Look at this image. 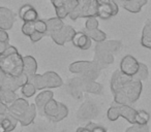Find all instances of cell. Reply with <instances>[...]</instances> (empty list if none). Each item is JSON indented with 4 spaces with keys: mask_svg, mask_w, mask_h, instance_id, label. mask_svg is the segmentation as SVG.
Returning a JSON list of instances; mask_svg holds the SVG:
<instances>
[{
    "mask_svg": "<svg viewBox=\"0 0 151 132\" xmlns=\"http://www.w3.org/2000/svg\"><path fill=\"white\" fill-rule=\"evenodd\" d=\"M0 41H9V35L5 30H0Z\"/></svg>",
    "mask_w": 151,
    "mask_h": 132,
    "instance_id": "obj_45",
    "label": "cell"
},
{
    "mask_svg": "<svg viewBox=\"0 0 151 132\" xmlns=\"http://www.w3.org/2000/svg\"><path fill=\"white\" fill-rule=\"evenodd\" d=\"M23 60H24V72L30 78L37 71V62H36L35 58L32 56L23 57Z\"/></svg>",
    "mask_w": 151,
    "mask_h": 132,
    "instance_id": "obj_18",
    "label": "cell"
},
{
    "mask_svg": "<svg viewBox=\"0 0 151 132\" xmlns=\"http://www.w3.org/2000/svg\"><path fill=\"white\" fill-rule=\"evenodd\" d=\"M16 19H13V18H0V30L9 31L13 28Z\"/></svg>",
    "mask_w": 151,
    "mask_h": 132,
    "instance_id": "obj_33",
    "label": "cell"
},
{
    "mask_svg": "<svg viewBox=\"0 0 151 132\" xmlns=\"http://www.w3.org/2000/svg\"><path fill=\"white\" fill-rule=\"evenodd\" d=\"M45 36V34H42V33H40V32H34L32 35H30L29 36V38H30V40H31L33 44H35V42H37V41H40V39H42V37Z\"/></svg>",
    "mask_w": 151,
    "mask_h": 132,
    "instance_id": "obj_44",
    "label": "cell"
},
{
    "mask_svg": "<svg viewBox=\"0 0 151 132\" xmlns=\"http://www.w3.org/2000/svg\"><path fill=\"white\" fill-rule=\"evenodd\" d=\"M79 3H80V0H66L64 3V9L68 11V15L76 9V7L78 6Z\"/></svg>",
    "mask_w": 151,
    "mask_h": 132,
    "instance_id": "obj_40",
    "label": "cell"
},
{
    "mask_svg": "<svg viewBox=\"0 0 151 132\" xmlns=\"http://www.w3.org/2000/svg\"><path fill=\"white\" fill-rule=\"evenodd\" d=\"M29 82L32 83L34 85V87L36 88V90L42 91L47 89V81L45 74H37L35 73L34 76H32L29 78Z\"/></svg>",
    "mask_w": 151,
    "mask_h": 132,
    "instance_id": "obj_26",
    "label": "cell"
},
{
    "mask_svg": "<svg viewBox=\"0 0 151 132\" xmlns=\"http://www.w3.org/2000/svg\"><path fill=\"white\" fill-rule=\"evenodd\" d=\"M5 115H0V124H1V122H2V120L4 119Z\"/></svg>",
    "mask_w": 151,
    "mask_h": 132,
    "instance_id": "obj_53",
    "label": "cell"
},
{
    "mask_svg": "<svg viewBox=\"0 0 151 132\" xmlns=\"http://www.w3.org/2000/svg\"><path fill=\"white\" fill-rule=\"evenodd\" d=\"M95 1H96L97 5H99V4H104V3H107V2H109L110 0H95Z\"/></svg>",
    "mask_w": 151,
    "mask_h": 132,
    "instance_id": "obj_52",
    "label": "cell"
},
{
    "mask_svg": "<svg viewBox=\"0 0 151 132\" xmlns=\"http://www.w3.org/2000/svg\"><path fill=\"white\" fill-rule=\"evenodd\" d=\"M149 121H150V115L146 111L137 109L136 117H134V124H137V125H148Z\"/></svg>",
    "mask_w": 151,
    "mask_h": 132,
    "instance_id": "obj_27",
    "label": "cell"
},
{
    "mask_svg": "<svg viewBox=\"0 0 151 132\" xmlns=\"http://www.w3.org/2000/svg\"><path fill=\"white\" fill-rule=\"evenodd\" d=\"M34 28H35L36 32H40L46 35L47 34V23L46 20L37 19L36 21H34Z\"/></svg>",
    "mask_w": 151,
    "mask_h": 132,
    "instance_id": "obj_36",
    "label": "cell"
},
{
    "mask_svg": "<svg viewBox=\"0 0 151 132\" xmlns=\"http://www.w3.org/2000/svg\"><path fill=\"white\" fill-rule=\"evenodd\" d=\"M17 98H18V96H17V94H16V92L9 90V89L3 88V87L0 85V99H1V101H2L3 103L9 105Z\"/></svg>",
    "mask_w": 151,
    "mask_h": 132,
    "instance_id": "obj_24",
    "label": "cell"
},
{
    "mask_svg": "<svg viewBox=\"0 0 151 132\" xmlns=\"http://www.w3.org/2000/svg\"><path fill=\"white\" fill-rule=\"evenodd\" d=\"M150 50H151V49H150Z\"/></svg>",
    "mask_w": 151,
    "mask_h": 132,
    "instance_id": "obj_57",
    "label": "cell"
},
{
    "mask_svg": "<svg viewBox=\"0 0 151 132\" xmlns=\"http://www.w3.org/2000/svg\"><path fill=\"white\" fill-rule=\"evenodd\" d=\"M139 65L140 62L134 58L132 55H126L122 58L121 62H120V71L123 74L128 76H134L137 73L139 69Z\"/></svg>",
    "mask_w": 151,
    "mask_h": 132,
    "instance_id": "obj_5",
    "label": "cell"
},
{
    "mask_svg": "<svg viewBox=\"0 0 151 132\" xmlns=\"http://www.w3.org/2000/svg\"><path fill=\"white\" fill-rule=\"evenodd\" d=\"M0 102H2V101H1V99H0Z\"/></svg>",
    "mask_w": 151,
    "mask_h": 132,
    "instance_id": "obj_56",
    "label": "cell"
},
{
    "mask_svg": "<svg viewBox=\"0 0 151 132\" xmlns=\"http://www.w3.org/2000/svg\"><path fill=\"white\" fill-rule=\"evenodd\" d=\"M142 36L143 37H147L151 39V22L146 23V25L144 26L142 31Z\"/></svg>",
    "mask_w": 151,
    "mask_h": 132,
    "instance_id": "obj_43",
    "label": "cell"
},
{
    "mask_svg": "<svg viewBox=\"0 0 151 132\" xmlns=\"http://www.w3.org/2000/svg\"><path fill=\"white\" fill-rule=\"evenodd\" d=\"M91 132H107V130H106L103 126H101L99 124H97V125L95 126L92 130H91Z\"/></svg>",
    "mask_w": 151,
    "mask_h": 132,
    "instance_id": "obj_49",
    "label": "cell"
},
{
    "mask_svg": "<svg viewBox=\"0 0 151 132\" xmlns=\"http://www.w3.org/2000/svg\"><path fill=\"white\" fill-rule=\"evenodd\" d=\"M55 11H56V17L59 18V19L63 20L66 17H68V11L64 9V6H60L55 9Z\"/></svg>",
    "mask_w": 151,
    "mask_h": 132,
    "instance_id": "obj_42",
    "label": "cell"
},
{
    "mask_svg": "<svg viewBox=\"0 0 151 132\" xmlns=\"http://www.w3.org/2000/svg\"><path fill=\"white\" fill-rule=\"evenodd\" d=\"M67 116H68V107H67L65 104H63V103L59 102V111H58V113H57L56 117L52 120V122H55V123L61 122L62 120H64Z\"/></svg>",
    "mask_w": 151,
    "mask_h": 132,
    "instance_id": "obj_31",
    "label": "cell"
},
{
    "mask_svg": "<svg viewBox=\"0 0 151 132\" xmlns=\"http://www.w3.org/2000/svg\"><path fill=\"white\" fill-rule=\"evenodd\" d=\"M11 46L9 41H0V55H3L6 49Z\"/></svg>",
    "mask_w": 151,
    "mask_h": 132,
    "instance_id": "obj_46",
    "label": "cell"
},
{
    "mask_svg": "<svg viewBox=\"0 0 151 132\" xmlns=\"http://www.w3.org/2000/svg\"><path fill=\"white\" fill-rule=\"evenodd\" d=\"M19 18L24 22H34L38 19V14L31 4H24L18 11Z\"/></svg>",
    "mask_w": 151,
    "mask_h": 132,
    "instance_id": "obj_10",
    "label": "cell"
},
{
    "mask_svg": "<svg viewBox=\"0 0 151 132\" xmlns=\"http://www.w3.org/2000/svg\"><path fill=\"white\" fill-rule=\"evenodd\" d=\"M7 113H9V105L0 102V115H6Z\"/></svg>",
    "mask_w": 151,
    "mask_h": 132,
    "instance_id": "obj_48",
    "label": "cell"
},
{
    "mask_svg": "<svg viewBox=\"0 0 151 132\" xmlns=\"http://www.w3.org/2000/svg\"><path fill=\"white\" fill-rule=\"evenodd\" d=\"M114 105H132L125 94L118 92L114 94Z\"/></svg>",
    "mask_w": 151,
    "mask_h": 132,
    "instance_id": "obj_32",
    "label": "cell"
},
{
    "mask_svg": "<svg viewBox=\"0 0 151 132\" xmlns=\"http://www.w3.org/2000/svg\"><path fill=\"white\" fill-rule=\"evenodd\" d=\"M121 48V42L119 40H105L103 42H99L94 46V51L96 52H108L116 53Z\"/></svg>",
    "mask_w": 151,
    "mask_h": 132,
    "instance_id": "obj_11",
    "label": "cell"
},
{
    "mask_svg": "<svg viewBox=\"0 0 151 132\" xmlns=\"http://www.w3.org/2000/svg\"><path fill=\"white\" fill-rule=\"evenodd\" d=\"M18 123H19V121H18L16 118H14L13 116L9 115V113H7L6 115H5L4 119H3L2 122H1V124H0V127H1V129L2 130L12 132L13 130L16 129Z\"/></svg>",
    "mask_w": 151,
    "mask_h": 132,
    "instance_id": "obj_23",
    "label": "cell"
},
{
    "mask_svg": "<svg viewBox=\"0 0 151 132\" xmlns=\"http://www.w3.org/2000/svg\"><path fill=\"white\" fill-rule=\"evenodd\" d=\"M142 91H143L142 82L132 78L129 82H127L124 85L121 92L125 94V96L127 97V99L129 100L130 104L132 105L134 102L138 101L139 98H140L141 94H142Z\"/></svg>",
    "mask_w": 151,
    "mask_h": 132,
    "instance_id": "obj_3",
    "label": "cell"
},
{
    "mask_svg": "<svg viewBox=\"0 0 151 132\" xmlns=\"http://www.w3.org/2000/svg\"><path fill=\"white\" fill-rule=\"evenodd\" d=\"M22 33L26 36H30L35 32V28H34V22H24L23 26H22Z\"/></svg>",
    "mask_w": 151,
    "mask_h": 132,
    "instance_id": "obj_35",
    "label": "cell"
},
{
    "mask_svg": "<svg viewBox=\"0 0 151 132\" xmlns=\"http://www.w3.org/2000/svg\"><path fill=\"white\" fill-rule=\"evenodd\" d=\"M149 76V70L148 67H147V65L144 64V63H140L139 65V69L137 71V73L132 76V78L136 81H140V82H143V81L147 80Z\"/></svg>",
    "mask_w": 151,
    "mask_h": 132,
    "instance_id": "obj_29",
    "label": "cell"
},
{
    "mask_svg": "<svg viewBox=\"0 0 151 132\" xmlns=\"http://www.w3.org/2000/svg\"><path fill=\"white\" fill-rule=\"evenodd\" d=\"M36 91L37 90H36V88L34 87V85L30 82L26 83V84L21 88L22 94H23V96L26 97V98H30V97H32L36 93Z\"/></svg>",
    "mask_w": 151,
    "mask_h": 132,
    "instance_id": "obj_30",
    "label": "cell"
},
{
    "mask_svg": "<svg viewBox=\"0 0 151 132\" xmlns=\"http://www.w3.org/2000/svg\"><path fill=\"white\" fill-rule=\"evenodd\" d=\"M71 42H73V46L82 51L89 50L91 48V44H92V40L89 38V36L84 31L76 32L75 36L71 39Z\"/></svg>",
    "mask_w": 151,
    "mask_h": 132,
    "instance_id": "obj_9",
    "label": "cell"
},
{
    "mask_svg": "<svg viewBox=\"0 0 151 132\" xmlns=\"http://www.w3.org/2000/svg\"><path fill=\"white\" fill-rule=\"evenodd\" d=\"M147 2L148 0H129V1H122L120 6H122L129 13L138 14L141 11L142 7L147 4Z\"/></svg>",
    "mask_w": 151,
    "mask_h": 132,
    "instance_id": "obj_13",
    "label": "cell"
},
{
    "mask_svg": "<svg viewBox=\"0 0 151 132\" xmlns=\"http://www.w3.org/2000/svg\"><path fill=\"white\" fill-rule=\"evenodd\" d=\"M53 97H54V93H53V91H51V90H42V92H40V94L35 97L34 103H35L36 107H37V108H40V111H42L45 105H46L47 103L51 100V99H53Z\"/></svg>",
    "mask_w": 151,
    "mask_h": 132,
    "instance_id": "obj_17",
    "label": "cell"
},
{
    "mask_svg": "<svg viewBox=\"0 0 151 132\" xmlns=\"http://www.w3.org/2000/svg\"><path fill=\"white\" fill-rule=\"evenodd\" d=\"M83 92L92 93V94H101L103 92V86L96 81H88L84 78Z\"/></svg>",
    "mask_w": 151,
    "mask_h": 132,
    "instance_id": "obj_22",
    "label": "cell"
},
{
    "mask_svg": "<svg viewBox=\"0 0 151 132\" xmlns=\"http://www.w3.org/2000/svg\"><path fill=\"white\" fill-rule=\"evenodd\" d=\"M125 132H149L148 125H132V127L127 128Z\"/></svg>",
    "mask_w": 151,
    "mask_h": 132,
    "instance_id": "obj_39",
    "label": "cell"
},
{
    "mask_svg": "<svg viewBox=\"0 0 151 132\" xmlns=\"http://www.w3.org/2000/svg\"><path fill=\"white\" fill-rule=\"evenodd\" d=\"M50 1H51V2H52L53 6H54L55 9H57V7L63 6L66 0H50Z\"/></svg>",
    "mask_w": 151,
    "mask_h": 132,
    "instance_id": "obj_47",
    "label": "cell"
},
{
    "mask_svg": "<svg viewBox=\"0 0 151 132\" xmlns=\"http://www.w3.org/2000/svg\"><path fill=\"white\" fill-rule=\"evenodd\" d=\"M73 21L83 18V19H88V18L97 17V3L95 0H80V3L70 14L68 15Z\"/></svg>",
    "mask_w": 151,
    "mask_h": 132,
    "instance_id": "obj_2",
    "label": "cell"
},
{
    "mask_svg": "<svg viewBox=\"0 0 151 132\" xmlns=\"http://www.w3.org/2000/svg\"><path fill=\"white\" fill-rule=\"evenodd\" d=\"M84 32L89 36V38H90L91 40L95 41L96 44L103 42L107 39V34H106L103 30L99 29V28H97V29H93V30H85L84 29Z\"/></svg>",
    "mask_w": 151,
    "mask_h": 132,
    "instance_id": "obj_25",
    "label": "cell"
},
{
    "mask_svg": "<svg viewBox=\"0 0 151 132\" xmlns=\"http://www.w3.org/2000/svg\"><path fill=\"white\" fill-rule=\"evenodd\" d=\"M44 74L46 76V81H47V89L59 88V87H61L63 85L62 78L55 71H47Z\"/></svg>",
    "mask_w": 151,
    "mask_h": 132,
    "instance_id": "obj_16",
    "label": "cell"
},
{
    "mask_svg": "<svg viewBox=\"0 0 151 132\" xmlns=\"http://www.w3.org/2000/svg\"><path fill=\"white\" fill-rule=\"evenodd\" d=\"M29 106H30L29 102H28L26 99L19 98V97H18L12 104L9 105V113L19 121L24 116V113L27 111Z\"/></svg>",
    "mask_w": 151,
    "mask_h": 132,
    "instance_id": "obj_7",
    "label": "cell"
},
{
    "mask_svg": "<svg viewBox=\"0 0 151 132\" xmlns=\"http://www.w3.org/2000/svg\"><path fill=\"white\" fill-rule=\"evenodd\" d=\"M120 111V117L125 119L128 123L134 124V117H136L137 109L134 108L132 105H118Z\"/></svg>",
    "mask_w": 151,
    "mask_h": 132,
    "instance_id": "obj_20",
    "label": "cell"
},
{
    "mask_svg": "<svg viewBox=\"0 0 151 132\" xmlns=\"http://www.w3.org/2000/svg\"><path fill=\"white\" fill-rule=\"evenodd\" d=\"M93 62L99 66L101 69L109 66L110 64L114 62V56L112 53L108 52H96L94 55Z\"/></svg>",
    "mask_w": 151,
    "mask_h": 132,
    "instance_id": "obj_12",
    "label": "cell"
},
{
    "mask_svg": "<svg viewBox=\"0 0 151 132\" xmlns=\"http://www.w3.org/2000/svg\"><path fill=\"white\" fill-rule=\"evenodd\" d=\"M119 13V5L114 1L110 0L109 2L97 5V17L101 20H109Z\"/></svg>",
    "mask_w": 151,
    "mask_h": 132,
    "instance_id": "obj_6",
    "label": "cell"
},
{
    "mask_svg": "<svg viewBox=\"0 0 151 132\" xmlns=\"http://www.w3.org/2000/svg\"><path fill=\"white\" fill-rule=\"evenodd\" d=\"M132 78V76H125V74L122 73L120 70L114 71V73L112 74V78H111V83H110V87H111L112 93L115 94V93L121 92L124 85H125L127 82H129Z\"/></svg>",
    "mask_w": 151,
    "mask_h": 132,
    "instance_id": "obj_8",
    "label": "cell"
},
{
    "mask_svg": "<svg viewBox=\"0 0 151 132\" xmlns=\"http://www.w3.org/2000/svg\"><path fill=\"white\" fill-rule=\"evenodd\" d=\"M107 118L110 120V121L114 122L117 121L120 118V111H119V107L118 105H112L107 111Z\"/></svg>",
    "mask_w": 151,
    "mask_h": 132,
    "instance_id": "obj_34",
    "label": "cell"
},
{
    "mask_svg": "<svg viewBox=\"0 0 151 132\" xmlns=\"http://www.w3.org/2000/svg\"><path fill=\"white\" fill-rule=\"evenodd\" d=\"M0 85H1L3 88L9 89V90H11V91H14V92H16V91H18L20 89L19 85H18L17 81H16V78L9 76H7L2 82L0 83Z\"/></svg>",
    "mask_w": 151,
    "mask_h": 132,
    "instance_id": "obj_28",
    "label": "cell"
},
{
    "mask_svg": "<svg viewBox=\"0 0 151 132\" xmlns=\"http://www.w3.org/2000/svg\"><path fill=\"white\" fill-rule=\"evenodd\" d=\"M0 132H9V131H5V130H2V129H1V131H0Z\"/></svg>",
    "mask_w": 151,
    "mask_h": 132,
    "instance_id": "obj_54",
    "label": "cell"
},
{
    "mask_svg": "<svg viewBox=\"0 0 151 132\" xmlns=\"http://www.w3.org/2000/svg\"><path fill=\"white\" fill-rule=\"evenodd\" d=\"M75 34H76V30L71 26L64 25V27L62 29L55 32V33H52L50 36L56 44H58V46H64L66 42L71 41Z\"/></svg>",
    "mask_w": 151,
    "mask_h": 132,
    "instance_id": "obj_4",
    "label": "cell"
},
{
    "mask_svg": "<svg viewBox=\"0 0 151 132\" xmlns=\"http://www.w3.org/2000/svg\"><path fill=\"white\" fill-rule=\"evenodd\" d=\"M16 81H17L18 85H19L20 89H21L22 87L26 84V83L29 82V76H28L25 72H23L22 74H20L19 76H17V78H16Z\"/></svg>",
    "mask_w": 151,
    "mask_h": 132,
    "instance_id": "obj_41",
    "label": "cell"
},
{
    "mask_svg": "<svg viewBox=\"0 0 151 132\" xmlns=\"http://www.w3.org/2000/svg\"><path fill=\"white\" fill-rule=\"evenodd\" d=\"M76 132H91L89 129H87L86 127H80V128H78V130Z\"/></svg>",
    "mask_w": 151,
    "mask_h": 132,
    "instance_id": "obj_51",
    "label": "cell"
},
{
    "mask_svg": "<svg viewBox=\"0 0 151 132\" xmlns=\"http://www.w3.org/2000/svg\"><path fill=\"white\" fill-rule=\"evenodd\" d=\"M47 23V34L51 35L52 33L61 30L64 27V23L61 19L55 17V18H51V19H47L46 20Z\"/></svg>",
    "mask_w": 151,
    "mask_h": 132,
    "instance_id": "obj_21",
    "label": "cell"
},
{
    "mask_svg": "<svg viewBox=\"0 0 151 132\" xmlns=\"http://www.w3.org/2000/svg\"><path fill=\"white\" fill-rule=\"evenodd\" d=\"M36 113H37V107H36L35 103H32V104H30L27 111L24 113L23 117L19 120V124H21V126H23V127L29 126L30 124L33 123L34 119L36 118Z\"/></svg>",
    "mask_w": 151,
    "mask_h": 132,
    "instance_id": "obj_15",
    "label": "cell"
},
{
    "mask_svg": "<svg viewBox=\"0 0 151 132\" xmlns=\"http://www.w3.org/2000/svg\"><path fill=\"white\" fill-rule=\"evenodd\" d=\"M13 18V19L17 20V14L14 13L12 9H7L4 6H0V18Z\"/></svg>",
    "mask_w": 151,
    "mask_h": 132,
    "instance_id": "obj_38",
    "label": "cell"
},
{
    "mask_svg": "<svg viewBox=\"0 0 151 132\" xmlns=\"http://www.w3.org/2000/svg\"><path fill=\"white\" fill-rule=\"evenodd\" d=\"M93 64V61H76L68 66V69L71 73L83 74L88 68H90Z\"/></svg>",
    "mask_w": 151,
    "mask_h": 132,
    "instance_id": "obj_14",
    "label": "cell"
},
{
    "mask_svg": "<svg viewBox=\"0 0 151 132\" xmlns=\"http://www.w3.org/2000/svg\"><path fill=\"white\" fill-rule=\"evenodd\" d=\"M122 1H129V0H122ZM122 3V2H121Z\"/></svg>",
    "mask_w": 151,
    "mask_h": 132,
    "instance_id": "obj_55",
    "label": "cell"
},
{
    "mask_svg": "<svg viewBox=\"0 0 151 132\" xmlns=\"http://www.w3.org/2000/svg\"><path fill=\"white\" fill-rule=\"evenodd\" d=\"M58 111H59V102L55 100V99H51V100L45 105L42 113H44V115L46 116L50 121H52L57 116Z\"/></svg>",
    "mask_w": 151,
    "mask_h": 132,
    "instance_id": "obj_19",
    "label": "cell"
},
{
    "mask_svg": "<svg viewBox=\"0 0 151 132\" xmlns=\"http://www.w3.org/2000/svg\"><path fill=\"white\" fill-rule=\"evenodd\" d=\"M0 68L9 76L17 78L24 72L23 56L19 53L11 55H0Z\"/></svg>",
    "mask_w": 151,
    "mask_h": 132,
    "instance_id": "obj_1",
    "label": "cell"
},
{
    "mask_svg": "<svg viewBox=\"0 0 151 132\" xmlns=\"http://www.w3.org/2000/svg\"><path fill=\"white\" fill-rule=\"evenodd\" d=\"M99 25V22L97 20V18L92 17L86 19V23H85V30H93L97 29Z\"/></svg>",
    "mask_w": 151,
    "mask_h": 132,
    "instance_id": "obj_37",
    "label": "cell"
},
{
    "mask_svg": "<svg viewBox=\"0 0 151 132\" xmlns=\"http://www.w3.org/2000/svg\"><path fill=\"white\" fill-rule=\"evenodd\" d=\"M6 76H7V74L5 73V72L3 71V70L1 69V68H0V83L2 82V81L4 80V78H6Z\"/></svg>",
    "mask_w": 151,
    "mask_h": 132,
    "instance_id": "obj_50",
    "label": "cell"
}]
</instances>
